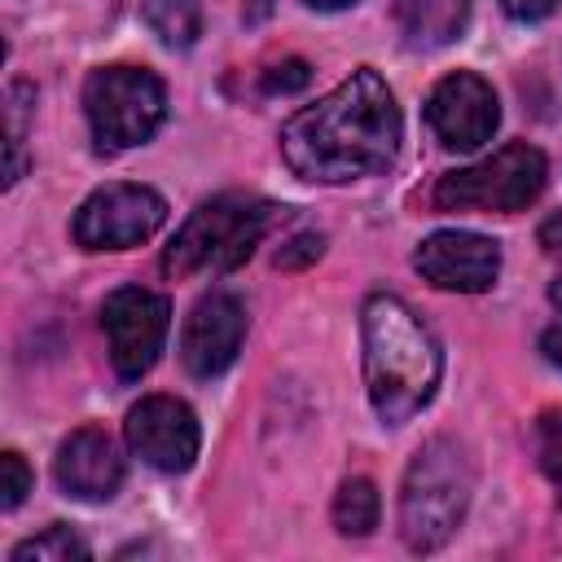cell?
<instances>
[{
	"mask_svg": "<svg viewBox=\"0 0 562 562\" xmlns=\"http://www.w3.org/2000/svg\"><path fill=\"white\" fill-rule=\"evenodd\" d=\"M540 465L562 492V408L540 413Z\"/></svg>",
	"mask_w": 562,
	"mask_h": 562,
	"instance_id": "d6986e66",
	"label": "cell"
},
{
	"mask_svg": "<svg viewBox=\"0 0 562 562\" xmlns=\"http://www.w3.org/2000/svg\"><path fill=\"white\" fill-rule=\"evenodd\" d=\"M83 114L101 149H132L167 119V88L145 66H101L83 83Z\"/></svg>",
	"mask_w": 562,
	"mask_h": 562,
	"instance_id": "8992f818",
	"label": "cell"
},
{
	"mask_svg": "<svg viewBox=\"0 0 562 562\" xmlns=\"http://www.w3.org/2000/svg\"><path fill=\"white\" fill-rule=\"evenodd\" d=\"M53 474H57L61 492L75 501H110L123 483V457L105 430L83 426L70 439H61Z\"/></svg>",
	"mask_w": 562,
	"mask_h": 562,
	"instance_id": "4fadbf2b",
	"label": "cell"
},
{
	"mask_svg": "<svg viewBox=\"0 0 562 562\" xmlns=\"http://www.w3.org/2000/svg\"><path fill=\"white\" fill-rule=\"evenodd\" d=\"M246 338V307L228 290H211L193 303L180 329V360L193 378H220Z\"/></svg>",
	"mask_w": 562,
	"mask_h": 562,
	"instance_id": "7c38bea8",
	"label": "cell"
},
{
	"mask_svg": "<svg viewBox=\"0 0 562 562\" xmlns=\"http://www.w3.org/2000/svg\"><path fill=\"white\" fill-rule=\"evenodd\" d=\"M167 220V202L149 184H101L75 211V241L83 250H132L149 241Z\"/></svg>",
	"mask_w": 562,
	"mask_h": 562,
	"instance_id": "52a82bcc",
	"label": "cell"
},
{
	"mask_svg": "<svg viewBox=\"0 0 562 562\" xmlns=\"http://www.w3.org/2000/svg\"><path fill=\"white\" fill-rule=\"evenodd\" d=\"M474 496V461L465 448L448 435L426 439L408 470L400 492V536L413 553H435L448 544V536L461 527Z\"/></svg>",
	"mask_w": 562,
	"mask_h": 562,
	"instance_id": "3957f363",
	"label": "cell"
},
{
	"mask_svg": "<svg viewBox=\"0 0 562 562\" xmlns=\"http://www.w3.org/2000/svg\"><path fill=\"white\" fill-rule=\"evenodd\" d=\"M404 140L395 92L373 66L351 70L329 97L299 110L281 127V158L294 176L316 184H347L382 176Z\"/></svg>",
	"mask_w": 562,
	"mask_h": 562,
	"instance_id": "6da1fadb",
	"label": "cell"
},
{
	"mask_svg": "<svg viewBox=\"0 0 562 562\" xmlns=\"http://www.w3.org/2000/svg\"><path fill=\"white\" fill-rule=\"evenodd\" d=\"M31 470H26V461L18 457V452H4L0 457V505L4 509H18L22 501H26V492H31Z\"/></svg>",
	"mask_w": 562,
	"mask_h": 562,
	"instance_id": "ffe728a7",
	"label": "cell"
},
{
	"mask_svg": "<svg viewBox=\"0 0 562 562\" xmlns=\"http://www.w3.org/2000/svg\"><path fill=\"white\" fill-rule=\"evenodd\" d=\"M334 527L342 536H369L378 527V487L364 474L342 479V487L334 496Z\"/></svg>",
	"mask_w": 562,
	"mask_h": 562,
	"instance_id": "2e32d148",
	"label": "cell"
},
{
	"mask_svg": "<svg viewBox=\"0 0 562 562\" xmlns=\"http://www.w3.org/2000/svg\"><path fill=\"white\" fill-rule=\"evenodd\" d=\"M167 325H171L167 299L145 290V285H123L105 299L101 329H105V342H110L114 373L123 382H136L140 373L154 369V360L167 342Z\"/></svg>",
	"mask_w": 562,
	"mask_h": 562,
	"instance_id": "ba28073f",
	"label": "cell"
},
{
	"mask_svg": "<svg viewBox=\"0 0 562 562\" xmlns=\"http://www.w3.org/2000/svg\"><path fill=\"white\" fill-rule=\"evenodd\" d=\"M474 0H395V18L408 48H443L470 22Z\"/></svg>",
	"mask_w": 562,
	"mask_h": 562,
	"instance_id": "5bb4252c",
	"label": "cell"
},
{
	"mask_svg": "<svg viewBox=\"0 0 562 562\" xmlns=\"http://www.w3.org/2000/svg\"><path fill=\"white\" fill-rule=\"evenodd\" d=\"M364 386L369 404L386 426H404L422 413L439 386L443 356L422 316L395 294H369L360 307Z\"/></svg>",
	"mask_w": 562,
	"mask_h": 562,
	"instance_id": "7a4b0ae2",
	"label": "cell"
},
{
	"mask_svg": "<svg viewBox=\"0 0 562 562\" xmlns=\"http://www.w3.org/2000/svg\"><path fill=\"white\" fill-rule=\"evenodd\" d=\"M303 4H312V9H347L356 0H303Z\"/></svg>",
	"mask_w": 562,
	"mask_h": 562,
	"instance_id": "484cf974",
	"label": "cell"
},
{
	"mask_svg": "<svg viewBox=\"0 0 562 562\" xmlns=\"http://www.w3.org/2000/svg\"><path fill=\"white\" fill-rule=\"evenodd\" d=\"M307 79H312L307 61H303V57H285V61H277V66L263 75V92H299Z\"/></svg>",
	"mask_w": 562,
	"mask_h": 562,
	"instance_id": "44dd1931",
	"label": "cell"
},
{
	"mask_svg": "<svg viewBox=\"0 0 562 562\" xmlns=\"http://www.w3.org/2000/svg\"><path fill=\"white\" fill-rule=\"evenodd\" d=\"M123 435H127V448L162 474H184L202 443L193 408L176 395H145L140 404H132Z\"/></svg>",
	"mask_w": 562,
	"mask_h": 562,
	"instance_id": "9c48e42d",
	"label": "cell"
},
{
	"mask_svg": "<svg viewBox=\"0 0 562 562\" xmlns=\"http://www.w3.org/2000/svg\"><path fill=\"white\" fill-rule=\"evenodd\" d=\"M558 4H562V0H501V9H505L514 22H540V18H549Z\"/></svg>",
	"mask_w": 562,
	"mask_h": 562,
	"instance_id": "603a6c76",
	"label": "cell"
},
{
	"mask_svg": "<svg viewBox=\"0 0 562 562\" xmlns=\"http://www.w3.org/2000/svg\"><path fill=\"white\" fill-rule=\"evenodd\" d=\"M140 18L167 48H189L202 35V4L198 0H140Z\"/></svg>",
	"mask_w": 562,
	"mask_h": 562,
	"instance_id": "9a60e30c",
	"label": "cell"
},
{
	"mask_svg": "<svg viewBox=\"0 0 562 562\" xmlns=\"http://www.w3.org/2000/svg\"><path fill=\"white\" fill-rule=\"evenodd\" d=\"M290 246H294V250H277V268H294V263L321 255V237H316V233H303V237H294Z\"/></svg>",
	"mask_w": 562,
	"mask_h": 562,
	"instance_id": "cb8c5ba5",
	"label": "cell"
},
{
	"mask_svg": "<svg viewBox=\"0 0 562 562\" xmlns=\"http://www.w3.org/2000/svg\"><path fill=\"white\" fill-rule=\"evenodd\" d=\"M544 154L527 140H514L496 154H487L483 162H470V167H457L448 176H439L430 202L439 211H496V215H514V211H527L540 189H544Z\"/></svg>",
	"mask_w": 562,
	"mask_h": 562,
	"instance_id": "5b68a950",
	"label": "cell"
},
{
	"mask_svg": "<svg viewBox=\"0 0 562 562\" xmlns=\"http://www.w3.org/2000/svg\"><path fill=\"white\" fill-rule=\"evenodd\" d=\"M549 299H553V307H558V321L540 334V351L549 356V364H558V369H562V277L549 285Z\"/></svg>",
	"mask_w": 562,
	"mask_h": 562,
	"instance_id": "7402d4cb",
	"label": "cell"
},
{
	"mask_svg": "<svg viewBox=\"0 0 562 562\" xmlns=\"http://www.w3.org/2000/svg\"><path fill=\"white\" fill-rule=\"evenodd\" d=\"M413 268L422 272V281H430L435 290H452V294H483L496 285L501 272V246L483 233H465V228H443L430 233L417 250H413Z\"/></svg>",
	"mask_w": 562,
	"mask_h": 562,
	"instance_id": "8fae6325",
	"label": "cell"
},
{
	"mask_svg": "<svg viewBox=\"0 0 562 562\" xmlns=\"http://www.w3.org/2000/svg\"><path fill=\"white\" fill-rule=\"evenodd\" d=\"M35 110V88L26 79H13L9 92H4V114H9V162H4V184H18L22 171H26V119Z\"/></svg>",
	"mask_w": 562,
	"mask_h": 562,
	"instance_id": "e0dca14e",
	"label": "cell"
},
{
	"mask_svg": "<svg viewBox=\"0 0 562 562\" xmlns=\"http://www.w3.org/2000/svg\"><path fill=\"white\" fill-rule=\"evenodd\" d=\"M540 246H544V255H553V259H562V211H553L544 224H540Z\"/></svg>",
	"mask_w": 562,
	"mask_h": 562,
	"instance_id": "d4e9b609",
	"label": "cell"
},
{
	"mask_svg": "<svg viewBox=\"0 0 562 562\" xmlns=\"http://www.w3.org/2000/svg\"><path fill=\"white\" fill-rule=\"evenodd\" d=\"M426 123H430V132L439 136L443 149L470 154V149L487 145L496 123H501V105H496L492 83L479 79L474 70L443 75L435 83L430 101H426Z\"/></svg>",
	"mask_w": 562,
	"mask_h": 562,
	"instance_id": "30bf717a",
	"label": "cell"
},
{
	"mask_svg": "<svg viewBox=\"0 0 562 562\" xmlns=\"http://www.w3.org/2000/svg\"><path fill=\"white\" fill-rule=\"evenodd\" d=\"M9 562H88V544H83L70 527L57 522V527H48V531L22 540V544L9 553Z\"/></svg>",
	"mask_w": 562,
	"mask_h": 562,
	"instance_id": "ac0fdd59",
	"label": "cell"
},
{
	"mask_svg": "<svg viewBox=\"0 0 562 562\" xmlns=\"http://www.w3.org/2000/svg\"><path fill=\"white\" fill-rule=\"evenodd\" d=\"M281 206L255 193H215L206 198L171 237L162 250L167 277H193V272H233L241 268L263 233L277 224Z\"/></svg>",
	"mask_w": 562,
	"mask_h": 562,
	"instance_id": "277c9868",
	"label": "cell"
}]
</instances>
